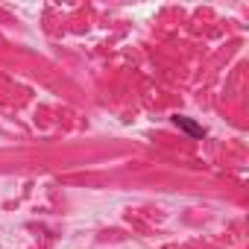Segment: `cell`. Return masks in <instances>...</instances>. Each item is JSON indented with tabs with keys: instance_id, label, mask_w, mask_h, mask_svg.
Instances as JSON below:
<instances>
[{
	"instance_id": "6da1fadb",
	"label": "cell",
	"mask_w": 249,
	"mask_h": 249,
	"mask_svg": "<svg viewBox=\"0 0 249 249\" xmlns=\"http://www.w3.org/2000/svg\"><path fill=\"white\" fill-rule=\"evenodd\" d=\"M173 123H176V126H179L182 132H188L191 138H202V135H205V129L199 126V123H194L191 117H182V114H176V117H173Z\"/></svg>"
}]
</instances>
